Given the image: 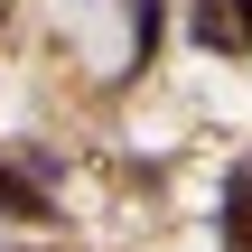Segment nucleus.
<instances>
[{
	"label": "nucleus",
	"instance_id": "1",
	"mask_svg": "<svg viewBox=\"0 0 252 252\" xmlns=\"http://www.w3.org/2000/svg\"><path fill=\"white\" fill-rule=\"evenodd\" d=\"M224 252H252V159L224 178Z\"/></svg>",
	"mask_w": 252,
	"mask_h": 252
},
{
	"label": "nucleus",
	"instance_id": "2",
	"mask_svg": "<svg viewBox=\"0 0 252 252\" xmlns=\"http://www.w3.org/2000/svg\"><path fill=\"white\" fill-rule=\"evenodd\" d=\"M196 47H215V56H234V47H243V28H234V0H206V9H196Z\"/></svg>",
	"mask_w": 252,
	"mask_h": 252
},
{
	"label": "nucleus",
	"instance_id": "3",
	"mask_svg": "<svg viewBox=\"0 0 252 252\" xmlns=\"http://www.w3.org/2000/svg\"><path fill=\"white\" fill-rule=\"evenodd\" d=\"M234 28H243V47H252V0H234Z\"/></svg>",
	"mask_w": 252,
	"mask_h": 252
}]
</instances>
